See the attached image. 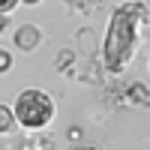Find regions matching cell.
<instances>
[{
  "instance_id": "10",
  "label": "cell",
  "mask_w": 150,
  "mask_h": 150,
  "mask_svg": "<svg viewBox=\"0 0 150 150\" xmlns=\"http://www.w3.org/2000/svg\"><path fill=\"white\" fill-rule=\"evenodd\" d=\"M24 6H36V3H42V0H21Z\"/></svg>"
},
{
  "instance_id": "11",
  "label": "cell",
  "mask_w": 150,
  "mask_h": 150,
  "mask_svg": "<svg viewBox=\"0 0 150 150\" xmlns=\"http://www.w3.org/2000/svg\"><path fill=\"white\" fill-rule=\"evenodd\" d=\"M72 150H96V147H72Z\"/></svg>"
},
{
  "instance_id": "4",
  "label": "cell",
  "mask_w": 150,
  "mask_h": 150,
  "mask_svg": "<svg viewBox=\"0 0 150 150\" xmlns=\"http://www.w3.org/2000/svg\"><path fill=\"white\" fill-rule=\"evenodd\" d=\"M15 129H18V123H15V114H12V108L0 105V135L15 132Z\"/></svg>"
},
{
  "instance_id": "9",
  "label": "cell",
  "mask_w": 150,
  "mask_h": 150,
  "mask_svg": "<svg viewBox=\"0 0 150 150\" xmlns=\"http://www.w3.org/2000/svg\"><path fill=\"white\" fill-rule=\"evenodd\" d=\"M6 27H9V15H0V33H3Z\"/></svg>"
},
{
  "instance_id": "2",
  "label": "cell",
  "mask_w": 150,
  "mask_h": 150,
  "mask_svg": "<svg viewBox=\"0 0 150 150\" xmlns=\"http://www.w3.org/2000/svg\"><path fill=\"white\" fill-rule=\"evenodd\" d=\"M12 114H15V123L24 129H42L54 120V99L45 90H21L15 105H12Z\"/></svg>"
},
{
  "instance_id": "7",
  "label": "cell",
  "mask_w": 150,
  "mask_h": 150,
  "mask_svg": "<svg viewBox=\"0 0 150 150\" xmlns=\"http://www.w3.org/2000/svg\"><path fill=\"white\" fill-rule=\"evenodd\" d=\"M12 66V54L6 51V48H0V72H6Z\"/></svg>"
},
{
  "instance_id": "6",
  "label": "cell",
  "mask_w": 150,
  "mask_h": 150,
  "mask_svg": "<svg viewBox=\"0 0 150 150\" xmlns=\"http://www.w3.org/2000/svg\"><path fill=\"white\" fill-rule=\"evenodd\" d=\"M72 57H75L72 48H63V51H60V57H57V69H66V66L72 63Z\"/></svg>"
},
{
  "instance_id": "1",
  "label": "cell",
  "mask_w": 150,
  "mask_h": 150,
  "mask_svg": "<svg viewBox=\"0 0 150 150\" xmlns=\"http://www.w3.org/2000/svg\"><path fill=\"white\" fill-rule=\"evenodd\" d=\"M147 27V6L141 0L120 3L108 18L105 42H102V60L111 72H123L132 63V54L138 48V39Z\"/></svg>"
},
{
  "instance_id": "8",
  "label": "cell",
  "mask_w": 150,
  "mask_h": 150,
  "mask_svg": "<svg viewBox=\"0 0 150 150\" xmlns=\"http://www.w3.org/2000/svg\"><path fill=\"white\" fill-rule=\"evenodd\" d=\"M15 6H18V0H0V15H9Z\"/></svg>"
},
{
  "instance_id": "3",
  "label": "cell",
  "mask_w": 150,
  "mask_h": 150,
  "mask_svg": "<svg viewBox=\"0 0 150 150\" xmlns=\"http://www.w3.org/2000/svg\"><path fill=\"white\" fill-rule=\"evenodd\" d=\"M39 39H42V33H39L36 24H21V27L15 30V45L21 48V51H33V48L39 45Z\"/></svg>"
},
{
  "instance_id": "5",
  "label": "cell",
  "mask_w": 150,
  "mask_h": 150,
  "mask_svg": "<svg viewBox=\"0 0 150 150\" xmlns=\"http://www.w3.org/2000/svg\"><path fill=\"white\" fill-rule=\"evenodd\" d=\"M129 96L135 99V105H141V108H147V105H150V93H147V87H144L141 81L129 84Z\"/></svg>"
}]
</instances>
